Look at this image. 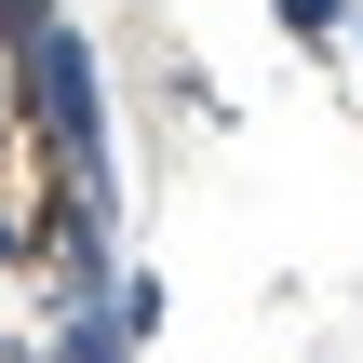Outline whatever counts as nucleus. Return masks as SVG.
<instances>
[{"mask_svg":"<svg viewBox=\"0 0 363 363\" xmlns=\"http://www.w3.org/2000/svg\"><path fill=\"white\" fill-rule=\"evenodd\" d=\"M13 121L54 148V175L81 189V202H121V162H108V81H94V40L67 27V13H40L13 54Z\"/></svg>","mask_w":363,"mask_h":363,"instance_id":"nucleus-1","label":"nucleus"},{"mask_svg":"<svg viewBox=\"0 0 363 363\" xmlns=\"http://www.w3.org/2000/svg\"><path fill=\"white\" fill-rule=\"evenodd\" d=\"M40 363H135L121 310H108V283H94V296H54V337H40Z\"/></svg>","mask_w":363,"mask_h":363,"instance_id":"nucleus-2","label":"nucleus"},{"mask_svg":"<svg viewBox=\"0 0 363 363\" xmlns=\"http://www.w3.org/2000/svg\"><path fill=\"white\" fill-rule=\"evenodd\" d=\"M108 310H121V337L148 350V337H162V269H108Z\"/></svg>","mask_w":363,"mask_h":363,"instance_id":"nucleus-3","label":"nucleus"},{"mask_svg":"<svg viewBox=\"0 0 363 363\" xmlns=\"http://www.w3.org/2000/svg\"><path fill=\"white\" fill-rule=\"evenodd\" d=\"M269 13H283V40H310V54L350 40V0H269Z\"/></svg>","mask_w":363,"mask_h":363,"instance_id":"nucleus-4","label":"nucleus"},{"mask_svg":"<svg viewBox=\"0 0 363 363\" xmlns=\"http://www.w3.org/2000/svg\"><path fill=\"white\" fill-rule=\"evenodd\" d=\"M27 256H40V229H27V216H0V269H27Z\"/></svg>","mask_w":363,"mask_h":363,"instance_id":"nucleus-5","label":"nucleus"},{"mask_svg":"<svg viewBox=\"0 0 363 363\" xmlns=\"http://www.w3.org/2000/svg\"><path fill=\"white\" fill-rule=\"evenodd\" d=\"M40 13H54V0H0V54H13V40H27Z\"/></svg>","mask_w":363,"mask_h":363,"instance_id":"nucleus-6","label":"nucleus"},{"mask_svg":"<svg viewBox=\"0 0 363 363\" xmlns=\"http://www.w3.org/2000/svg\"><path fill=\"white\" fill-rule=\"evenodd\" d=\"M0 363H40V337H0Z\"/></svg>","mask_w":363,"mask_h":363,"instance_id":"nucleus-7","label":"nucleus"},{"mask_svg":"<svg viewBox=\"0 0 363 363\" xmlns=\"http://www.w3.org/2000/svg\"><path fill=\"white\" fill-rule=\"evenodd\" d=\"M350 54H363V0H350Z\"/></svg>","mask_w":363,"mask_h":363,"instance_id":"nucleus-8","label":"nucleus"}]
</instances>
